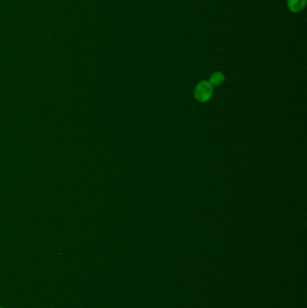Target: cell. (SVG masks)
I'll return each instance as SVG.
<instances>
[{"instance_id": "2", "label": "cell", "mask_w": 307, "mask_h": 308, "mask_svg": "<svg viewBox=\"0 0 307 308\" xmlns=\"http://www.w3.org/2000/svg\"><path fill=\"white\" fill-rule=\"evenodd\" d=\"M306 5V0H287V7L291 12L298 13L302 11Z\"/></svg>"}, {"instance_id": "1", "label": "cell", "mask_w": 307, "mask_h": 308, "mask_svg": "<svg viewBox=\"0 0 307 308\" xmlns=\"http://www.w3.org/2000/svg\"><path fill=\"white\" fill-rule=\"evenodd\" d=\"M213 94V85L207 81H202L198 84L195 89V97L198 101H208Z\"/></svg>"}, {"instance_id": "3", "label": "cell", "mask_w": 307, "mask_h": 308, "mask_svg": "<svg viewBox=\"0 0 307 308\" xmlns=\"http://www.w3.org/2000/svg\"><path fill=\"white\" fill-rule=\"evenodd\" d=\"M224 76L222 72H215L213 75L211 76L210 83L213 86H219L224 82Z\"/></svg>"}]
</instances>
